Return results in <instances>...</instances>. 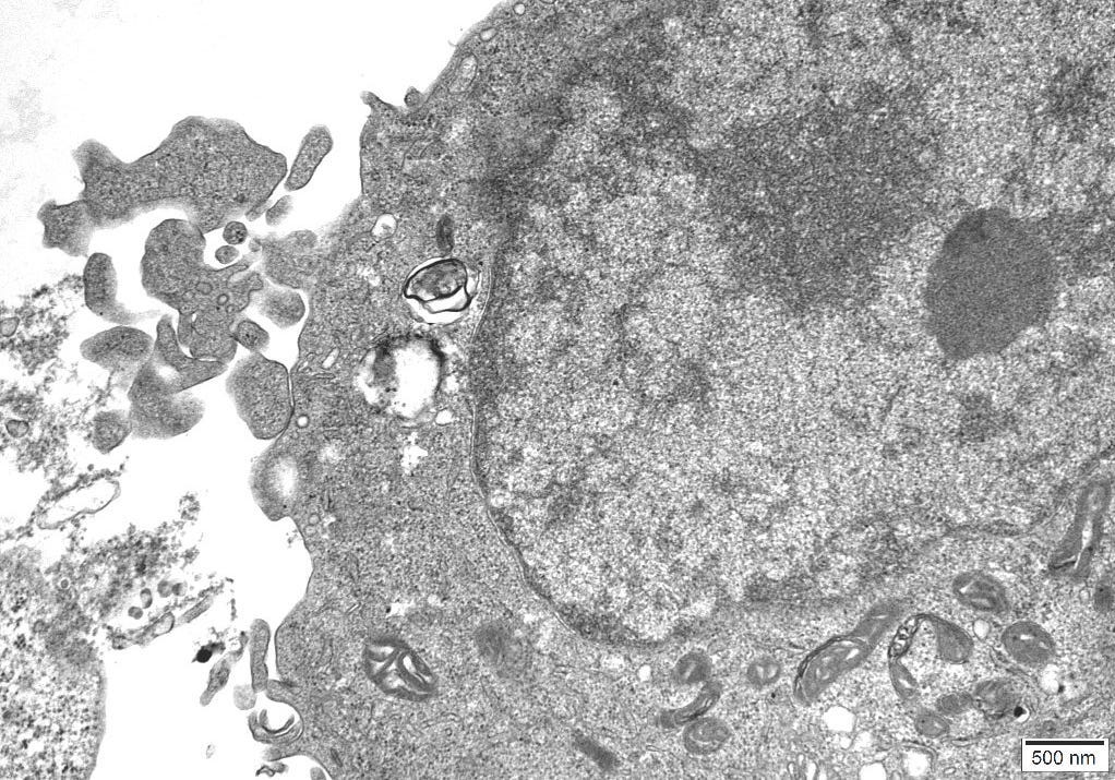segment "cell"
<instances>
[{
    "mask_svg": "<svg viewBox=\"0 0 1115 780\" xmlns=\"http://www.w3.org/2000/svg\"><path fill=\"white\" fill-rule=\"evenodd\" d=\"M260 312L279 328L296 325L305 308L299 293L291 290H271L260 298Z\"/></svg>",
    "mask_w": 1115,
    "mask_h": 780,
    "instance_id": "15",
    "label": "cell"
},
{
    "mask_svg": "<svg viewBox=\"0 0 1115 780\" xmlns=\"http://www.w3.org/2000/svg\"><path fill=\"white\" fill-rule=\"evenodd\" d=\"M248 235L245 225L238 220H230L224 226L223 239L230 245L242 244L245 242Z\"/></svg>",
    "mask_w": 1115,
    "mask_h": 780,
    "instance_id": "23",
    "label": "cell"
},
{
    "mask_svg": "<svg viewBox=\"0 0 1115 780\" xmlns=\"http://www.w3.org/2000/svg\"><path fill=\"white\" fill-rule=\"evenodd\" d=\"M297 470L289 457L264 454L257 460L252 470L251 489L265 513H287L298 489Z\"/></svg>",
    "mask_w": 1115,
    "mask_h": 780,
    "instance_id": "11",
    "label": "cell"
},
{
    "mask_svg": "<svg viewBox=\"0 0 1115 780\" xmlns=\"http://www.w3.org/2000/svg\"><path fill=\"white\" fill-rule=\"evenodd\" d=\"M128 412L132 433L141 439H170L196 425L205 410L203 400L184 391L160 394L147 391L129 392Z\"/></svg>",
    "mask_w": 1115,
    "mask_h": 780,
    "instance_id": "7",
    "label": "cell"
},
{
    "mask_svg": "<svg viewBox=\"0 0 1115 780\" xmlns=\"http://www.w3.org/2000/svg\"><path fill=\"white\" fill-rule=\"evenodd\" d=\"M132 432L129 415L122 410L104 411L96 416L93 431L94 446L108 453Z\"/></svg>",
    "mask_w": 1115,
    "mask_h": 780,
    "instance_id": "16",
    "label": "cell"
},
{
    "mask_svg": "<svg viewBox=\"0 0 1115 780\" xmlns=\"http://www.w3.org/2000/svg\"><path fill=\"white\" fill-rule=\"evenodd\" d=\"M71 157L84 185L79 197L98 230L175 208L208 233L264 211L263 153L231 120L188 116L155 149L129 163L95 139L74 147Z\"/></svg>",
    "mask_w": 1115,
    "mask_h": 780,
    "instance_id": "1",
    "label": "cell"
},
{
    "mask_svg": "<svg viewBox=\"0 0 1115 780\" xmlns=\"http://www.w3.org/2000/svg\"><path fill=\"white\" fill-rule=\"evenodd\" d=\"M719 696V682L707 681L690 703L672 711L669 723L682 725L703 717L717 703Z\"/></svg>",
    "mask_w": 1115,
    "mask_h": 780,
    "instance_id": "17",
    "label": "cell"
},
{
    "mask_svg": "<svg viewBox=\"0 0 1115 780\" xmlns=\"http://www.w3.org/2000/svg\"><path fill=\"white\" fill-rule=\"evenodd\" d=\"M37 219L44 227L43 247L58 249L73 257L88 254L92 238L98 230L88 203L81 197L67 204L49 200L39 207Z\"/></svg>",
    "mask_w": 1115,
    "mask_h": 780,
    "instance_id": "8",
    "label": "cell"
},
{
    "mask_svg": "<svg viewBox=\"0 0 1115 780\" xmlns=\"http://www.w3.org/2000/svg\"><path fill=\"white\" fill-rule=\"evenodd\" d=\"M226 392L239 417L260 440L279 435L291 420L288 371L261 353L237 362L226 380Z\"/></svg>",
    "mask_w": 1115,
    "mask_h": 780,
    "instance_id": "4",
    "label": "cell"
},
{
    "mask_svg": "<svg viewBox=\"0 0 1115 780\" xmlns=\"http://www.w3.org/2000/svg\"><path fill=\"white\" fill-rule=\"evenodd\" d=\"M231 334L237 344L252 353H261L269 344L268 333L250 319L237 320Z\"/></svg>",
    "mask_w": 1115,
    "mask_h": 780,
    "instance_id": "21",
    "label": "cell"
},
{
    "mask_svg": "<svg viewBox=\"0 0 1115 780\" xmlns=\"http://www.w3.org/2000/svg\"><path fill=\"white\" fill-rule=\"evenodd\" d=\"M470 277L465 265L455 260H436L413 271L405 285V299L418 317L427 323L455 319L469 300Z\"/></svg>",
    "mask_w": 1115,
    "mask_h": 780,
    "instance_id": "6",
    "label": "cell"
},
{
    "mask_svg": "<svg viewBox=\"0 0 1115 780\" xmlns=\"http://www.w3.org/2000/svg\"><path fill=\"white\" fill-rule=\"evenodd\" d=\"M154 343L152 336L141 329L118 325L85 339L80 351L84 359L106 370L139 371L149 358Z\"/></svg>",
    "mask_w": 1115,
    "mask_h": 780,
    "instance_id": "9",
    "label": "cell"
},
{
    "mask_svg": "<svg viewBox=\"0 0 1115 780\" xmlns=\"http://www.w3.org/2000/svg\"><path fill=\"white\" fill-rule=\"evenodd\" d=\"M711 665L702 652L684 656L674 669V679L682 684H698L710 680Z\"/></svg>",
    "mask_w": 1115,
    "mask_h": 780,
    "instance_id": "19",
    "label": "cell"
},
{
    "mask_svg": "<svg viewBox=\"0 0 1115 780\" xmlns=\"http://www.w3.org/2000/svg\"><path fill=\"white\" fill-rule=\"evenodd\" d=\"M1004 645L1016 660L1021 663H1041L1053 651L1046 632L1031 623H1018L1011 626L1004 636Z\"/></svg>",
    "mask_w": 1115,
    "mask_h": 780,
    "instance_id": "12",
    "label": "cell"
},
{
    "mask_svg": "<svg viewBox=\"0 0 1115 780\" xmlns=\"http://www.w3.org/2000/svg\"><path fill=\"white\" fill-rule=\"evenodd\" d=\"M782 665L771 655L755 657L747 665L745 676L752 686L763 688L775 684L781 676Z\"/></svg>",
    "mask_w": 1115,
    "mask_h": 780,
    "instance_id": "20",
    "label": "cell"
},
{
    "mask_svg": "<svg viewBox=\"0 0 1115 780\" xmlns=\"http://www.w3.org/2000/svg\"><path fill=\"white\" fill-rule=\"evenodd\" d=\"M205 233L188 219L169 218L154 227L140 263L147 296L178 312L177 337L192 357L228 364L237 350L231 329L257 276L245 274L251 255L225 268L204 261Z\"/></svg>",
    "mask_w": 1115,
    "mask_h": 780,
    "instance_id": "2",
    "label": "cell"
},
{
    "mask_svg": "<svg viewBox=\"0 0 1115 780\" xmlns=\"http://www.w3.org/2000/svg\"><path fill=\"white\" fill-rule=\"evenodd\" d=\"M332 145L333 141L326 128H313L302 141L285 188L288 191L303 188Z\"/></svg>",
    "mask_w": 1115,
    "mask_h": 780,
    "instance_id": "13",
    "label": "cell"
},
{
    "mask_svg": "<svg viewBox=\"0 0 1115 780\" xmlns=\"http://www.w3.org/2000/svg\"><path fill=\"white\" fill-rule=\"evenodd\" d=\"M293 200L291 196H284L279 199L274 206L266 212V223L269 226L279 225L285 218L288 217L292 209Z\"/></svg>",
    "mask_w": 1115,
    "mask_h": 780,
    "instance_id": "22",
    "label": "cell"
},
{
    "mask_svg": "<svg viewBox=\"0 0 1115 780\" xmlns=\"http://www.w3.org/2000/svg\"><path fill=\"white\" fill-rule=\"evenodd\" d=\"M227 368L218 361L187 356L173 328L172 316L165 314L157 323L152 353L136 372L130 389L177 394L223 374Z\"/></svg>",
    "mask_w": 1115,
    "mask_h": 780,
    "instance_id": "5",
    "label": "cell"
},
{
    "mask_svg": "<svg viewBox=\"0 0 1115 780\" xmlns=\"http://www.w3.org/2000/svg\"><path fill=\"white\" fill-rule=\"evenodd\" d=\"M216 260L224 265H232L239 257V250L235 245H221L215 252Z\"/></svg>",
    "mask_w": 1115,
    "mask_h": 780,
    "instance_id": "24",
    "label": "cell"
},
{
    "mask_svg": "<svg viewBox=\"0 0 1115 780\" xmlns=\"http://www.w3.org/2000/svg\"><path fill=\"white\" fill-rule=\"evenodd\" d=\"M957 592L963 600L976 605V608H983L987 610L990 601L998 603L995 598L999 599V590L996 588L993 581H990L982 575H968L963 580L958 583Z\"/></svg>",
    "mask_w": 1115,
    "mask_h": 780,
    "instance_id": "18",
    "label": "cell"
},
{
    "mask_svg": "<svg viewBox=\"0 0 1115 780\" xmlns=\"http://www.w3.org/2000/svg\"><path fill=\"white\" fill-rule=\"evenodd\" d=\"M83 284L86 307L107 322L130 326L155 316L154 311H134L118 300L117 273L108 254L95 252L88 256Z\"/></svg>",
    "mask_w": 1115,
    "mask_h": 780,
    "instance_id": "10",
    "label": "cell"
},
{
    "mask_svg": "<svg viewBox=\"0 0 1115 780\" xmlns=\"http://www.w3.org/2000/svg\"><path fill=\"white\" fill-rule=\"evenodd\" d=\"M685 747L695 755H709L729 739L728 725L715 717H700L690 723L683 735Z\"/></svg>",
    "mask_w": 1115,
    "mask_h": 780,
    "instance_id": "14",
    "label": "cell"
},
{
    "mask_svg": "<svg viewBox=\"0 0 1115 780\" xmlns=\"http://www.w3.org/2000/svg\"><path fill=\"white\" fill-rule=\"evenodd\" d=\"M896 613L882 605L867 612L851 629L826 639L800 663L793 679L795 701L811 706L840 680L861 667L895 622Z\"/></svg>",
    "mask_w": 1115,
    "mask_h": 780,
    "instance_id": "3",
    "label": "cell"
}]
</instances>
